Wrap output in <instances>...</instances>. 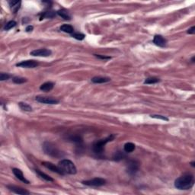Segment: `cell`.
I'll return each mask as SVG.
<instances>
[{
  "instance_id": "1",
  "label": "cell",
  "mask_w": 195,
  "mask_h": 195,
  "mask_svg": "<svg viewBox=\"0 0 195 195\" xmlns=\"http://www.w3.org/2000/svg\"><path fill=\"white\" fill-rule=\"evenodd\" d=\"M194 183V176L191 174H184L175 180V186L179 190H188L191 188Z\"/></svg>"
},
{
  "instance_id": "2",
  "label": "cell",
  "mask_w": 195,
  "mask_h": 195,
  "mask_svg": "<svg viewBox=\"0 0 195 195\" xmlns=\"http://www.w3.org/2000/svg\"><path fill=\"white\" fill-rule=\"evenodd\" d=\"M58 167L62 172V175H75L77 172L76 168L73 162L69 159H63L58 164Z\"/></svg>"
},
{
  "instance_id": "3",
  "label": "cell",
  "mask_w": 195,
  "mask_h": 195,
  "mask_svg": "<svg viewBox=\"0 0 195 195\" xmlns=\"http://www.w3.org/2000/svg\"><path fill=\"white\" fill-rule=\"evenodd\" d=\"M43 150L46 154L52 157L59 158L63 156V152L52 143L45 142L43 145Z\"/></svg>"
},
{
  "instance_id": "4",
  "label": "cell",
  "mask_w": 195,
  "mask_h": 195,
  "mask_svg": "<svg viewBox=\"0 0 195 195\" xmlns=\"http://www.w3.org/2000/svg\"><path fill=\"white\" fill-rule=\"evenodd\" d=\"M114 139V135L111 134V136H108L107 138L104 140H101L99 141H97L93 144V151L96 154H102L104 151V146L106 145L108 142H111Z\"/></svg>"
},
{
  "instance_id": "5",
  "label": "cell",
  "mask_w": 195,
  "mask_h": 195,
  "mask_svg": "<svg viewBox=\"0 0 195 195\" xmlns=\"http://www.w3.org/2000/svg\"><path fill=\"white\" fill-rule=\"evenodd\" d=\"M82 184L90 187H101L106 184V181L102 178H95L93 179L83 181Z\"/></svg>"
},
{
  "instance_id": "6",
  "label": "cell",
  "mask_w": 195,
  "mask_h": 195,
  "mask_svg": "<svg viewBox=\"0 0 195 195\" xmlns=\"http://www.w3.org/2000/svg\"><path fill=\"white\" fill-rule=\"evenodd\" d=\"M139 169V164L136 161L134 160H130L127 162V171L130 175H135Z\"/></svg>"
},
{
  "instance_id": "7",
  "label": "cell",
  "mask_w": 195,
  "mask_h": 195,
  "mask_svg": "<svg viewBox=\"0 0 195 195\" xmlns=\"http://www.w3.org/2000/svg\"><path fill=\"white\" fill-rule=\"evenodd\" d=\"M52 53L51 50H48V49H38V50H34L33 51L30 53V54L31 56H34V57H47L50 56Z\"/></svg>"
},
{
  "instance_id": "8",
  "label": "cell",
  "mask_w": 195,
  "mask_h": 195,
  "mask_svg": "<svg viewBox=\"0 0 195 195\" xmlns=\"http://www.w3.org/2000/svg\"><path fill=\"white\" fill-rule=\"evenodd\" d=\"M36 101L40 103L47 104H56L59 103V100L56 98L51 97H43V96H37Z\"/></svg>"
},
{
  "instance_id": "9",
  "label": "cell",
  "mask_w": 195,
  "mask_h": 195,
  "mask_svg": "<svg viewBox=\"0 0 195 195\" xmlns=\"http://www.w3.org/2000/svg\"><path fill=\"white\" fill-rule=\"evenodd\" d=\"M16 66L18 67H22V68H35L38 66V63L35 60H25V61H21V63L16 64Z\"/></svg>"
},
{
  "instance_id": "10",
  "label": "cell",
  "mask_w": 195,
  "mask_h": 195,
  "mask_svg": "<svg viewBox=\"0 0 195 195\" xmlns=\"http://www.w3.org/2000/svg\"><path fill=\"white\" fill-rule=\"evenodd\" d=\"M7 188L9 189V191H12L13 193L17 194H29L30 192L22 188H19V187L14 186V185H8Z\"/></svg>"
},
{
  "instance_id": "11",
  "label": "cell",
  "mask_w": 195,
  "mask_h": 195,
  "mask_svg": "<svg viewBox=\"0 0 195 195\" xmlns=\"http://www.w3.org/2000/svg\"><path fill=\"white\" fill-rule=\"evenodd\" d=\"M153 43L156 44L158 47H166V43H167V41L166 39H165L163 37L162 35H155L154 38H153Z\"/></svg>"
},
{
  "instance_id": "12",
  "label": "cell",
  "mask_w": 195,
  "mask_h": 195,
  "mask_svg": "<svg viewBox=\"0 0 195 195\" xmlns=\"http://www.w3.org/2000/svg\"><path fill=\"white\" fill-rule=\"evenodd\" d=\"M42 165L47 168H48L49 170L52 171L53 172H56L57 173V174H59V175H62L61 171H60V169L59 168L58 166H55L54 164L51 163V162H43V163H42Z\"/></svg>"
},
{
  "instance_id": "13",
  "label": "cell",
  "mask_w": 195,
  "mask_h": 195,
  "mask_svg": "<svg viewBox=\"0 0 195 195\" xmlns=\"http://www.w3.org/2000/svg\"><path fill=\"white\" fill-rule=\"evenodd\" d=\"M12 172H13L14 175H15V177L17 178L18 180H20L21 182H24L25 184H29L30 183L29 181L25 178V177L24 176V175H23V172L20 170V169H18V168H13V169H12Z\"/></svg>"
},
{
  "instance_id": "14",
  "label": "cell",
  "mask_w": 195,
  "mask_h": 195,
  "mask_svg": "<svg viewBox=\"0 0 195 195\" xmlns=\"http://www.w3.org/2000/svg\"><path fill=\"white\" fill-rule=\"evenodd\" d=\"M9 4L11 11L15 13L20 9L21 2V1H10V2H9Z\"/></svg>"
},
{
  "instance_id": "15",
  "label": "cell",
  "mask_w": 195,
  "mask_h": 195,
  "mask_svg": "<svg viewBox=\"0 0 195 195\" xmlns=\"http://www.w3.org/2000/svg\"><path fill=\"white\" fill-rule=\"evenodd\" d=\"M111 81V79L107 77H102V76H95L91 79V82L94 83H97V84H100V83H105V82H108Z\"/></svg>"
},
{
  "instance_id": "16",
  "label": "cell",
  "mask_w": 195,
  "mask_h": 195,
  "mask_svg": "<svg viewBox=\"0 0 195 195\" xmlns=\"http://www.w3.org/2000/svg\"><path fill=\"white\" fill-rule=\"evenodd\" d=\"M54 84L51 82H47L41 85L40 89L43 91H50L53 89Z\"/></svg>"
},
{
  "instance_id": "17",
  "label": "cell",
  "mask_w": 195,
  "mask_h": 195,
  "mask_svg": "<svg viewBox=\"0 0 195 195\" xmlns=\"http://www.w3.org/2000/svg\"><path fill=\"white\" fill-rule=\"evenodd\" d=\"M57 14L59 16H60L62 18H63L64 20H70L71 19L70 15H69L68 11H66L65 9H61V10L57 11Z\"/></svg>"
},
{
  "instance_id": "18",
  "label": "cell",
  "mask_w": 195,
  "mask_h": 195,
  "mask_svg": "<svg viewBox=\"0 0 195 195\" xmlns=\"http://www.w3.org/2000/svg\"><path fill=\"white\" fill-rule=\"evenodd\" d=\"M60 31L67 33V34H73L74 33V28L73 26H71L69 25H63L60 27Z\"/></svg>"
},
{
  "instance_id": "19",
  "label": "cell",
  "mask_w": 195,
  "mask_h": 195,
  "mask_svg": "<svg viewBox=\"0 0 195 195\" xmlns=\"http://www.w3.org/2000/svg\"><path fill=\"white\" fill-rule=\"evenodd\" d=\"M35 172H36L37 174L39 175V177H41L42 179L45 180V181H47V182H53V179L52 178L50 177L49 175H46L45 173L42 172L41 171L38 170V169H36Z\"/></svg>"
},
{
  "instance_id": "20",
  "label": "cell",
  "mask_w": 195,
  "mask_h": 195,
  "mask_svg": "<svg viewBox=\"0 0 195 195\" xmlns=\"http://www.w3.org/2000/svg\"><path fill=\"white\" fill-rule=\"evenodd\" d=\"M55 16H56V13H55L54 11H45V12H43V13L42 14V15L41 16V18H40V20H42L43 18H53V17H55Z\"/></svg>"
},
{
  "instance_id": "21",
  "label": "cell",
  "mask_w": 195,
  "mask_h": 195,
  "mask_svg": "<svg viewBox=\"0 0 195 195\" xmlns=\"http://www.w3.org/2000/svg\"><path fill=\"white\" fill-rule=\"evenodd\" d=\"M125 157H126V156H125V154L124 153V152L118 151V152H115V154H114V156L113 159L114 161L119 162V161H120V160H122V159H124Z\"/></svg>"
},
{
  "instance_id": "22",
  "label": "cell",
  "mask_w": 195,
  "mask_h": 195,
  "mask_svg": "<svg viewBox=\"0 0 195 195\" xmlns=\"http://www.w3.org/2000/svg\"><path fill=\"white\" fill-rule=\"evenodd\" d=\"M135 145L133 143H127L124 145V151L126 152H132L135 150Z\"/></svg>"
},
{
  "instance_id": "23",
  "label": "cell",
  "mask_w": 195,
  "mask_h": 195,
  "mask_svg": "<svg viewBox=\"0 0 195 195\" xmlns=\"http://www.w3.org/2000/svg\"><path fill=\"white\" fill-rule=\"evenodd\" d=\"M18 105L21 108V110L25 111H31L32 108L30 106L29 104H27V103H24V102H19L18 103Z\"/></svg>"
},
{
  "instance_id": "24",
  "label": "cell",
  "mask_w": 195,
  "mask_h": 195,
  "mask_svg": "<svg viewBox=\"0 0 195 195\" xmlns=\"http://www.w3.org/2000/svg\"><path fill=\"white\" fill-rule=\"evenodd\" d=\"M12 81H13L14 83H15V84H22V83H25V82H27V79L15 76V77H13Z\"/></svg>"
},
{
  "instance_id": "25",
  "label": "cell",
  "mask_w": 195,
  "mask_h": 195,
  "mask_svg": "<svg viewBox=\"0 0 195 195\" xmlns=\"http://www.w3.org/2000/svg\"><path fill=\"white\" fill-rule=\"evenodd\" d=\"M159 82V79H157L156 77H150L146 79V80L144 81V83L145 84H155V83H157V82Z\"/></svg>"
},
{
  "instance_id": "26",
  "label": "cell",
  "mask_w": 195,
  "mask_h": 195,
  "mask_svg": "<svg viewBox=\"0 0 195 195\" xmlns=\"http://www.w3.org/2000/svg\"><path fill=\"white\" fill-rule=\"evenodd\" d=\"M15 26H16L15 21H9L8 23H6V25H5L4 29L5 30V31H9V30L11 29V28H13L14 27H15Z\"/></svg>"
},
{
  "instance_id": "27",
  "label": "cell",
  "mask_w": 195,
  "mask_h": 195,
  "mask_svg": "<svg viewBox=\"0 0 195 195\" xmlns=\"http://www.w3.org/2000/svg\"><path fill=\"white\" fill-rule=\"evenodd\" d=\"M72 37L76 39V40L82 41L85 38V34H81V33H73L72 34Z\"/></svg>"
},
{
  "instance_id": "28",
  "label": "cell",
  "mask_w": 195,
  "mask_h": 195,
  "mask_svg": "<svg viewBox=\"0 0 195 195\" xmlns=\"http://www.w3.org/2000/svg\"><path fill=\"white\" fill-rule=\"evenodd\" d=\"M69 140H70L71 141H73V142H75V143H82V138H81V137H79V136H71L70 138H69Z\"/></svg>"
},
{
  "instance_id": "29",
  "label": "cell",
  "mask_w": 195,
  "mask_h": 195,
  "mask_svg": "<svg viewBox=\"0 0 195 195\" xmlns=\"http://www.w3.org/2000/svg\"><path fill=\"white\" fill-rule=\"evenodd\" d=\"M10 78V75L8 73H2L0 74V80L1 81H5V80H8Z\"/></svg>"
},
{
  "instance_id": "30",
  "label": "cell",
  "mask_w": 195,
  "mask_h": 195,
  "mask_svg": "<svg viewBox=\"0 0 195 195\" xmlns=\"http://www.w3.org/2000/svg\"><path fill=\"white\" fill-rule=\"evenodd\" d=\"M150 117H151L152 118L160 119V120H166V121H168V118H167L166 117H165V116H162V115H155V114H153V115H150Z\"/></svg>"
},
{
  "instance_id": "31",
  "label": "cell",
  "mask_w": 195,
  "mask_h": 195,
  "mask_svg": "<svg viewBox=\"0 0 195 195\" xmlns=\"http://www.w3.org/2000/svg\"><path fill=\"white\" fill-rule=\"evenodd\" d=\"M95 56L97 58H98V59H111V57H106V56H102V55L95 54Z\"/></svg>"
},
{
  "instance_id": "32",
  "label": "cell",
  "mask_w": 195,
  "mask_h": 195,
  "mask_svg": "<svg viewBox=\"0 0 195 195\" xmlns=\"http://www.w3.org/2000/svg\"><path fill=\"white\" fill-rule=\"evenodd\" d=\"M187 33L189 34H194L195 33V27L194 26H193V27H191L190 29L188 30V31H187Z\"/></svg>"
},
{
  "instance_id": "33",
  "label": "cell",
  "mask_w": 195,
  "mask_h": 195,
  "mask_svg": "<svg viewBox=\"0 0 195 195\" xmlns=\"http://www.w3.org/2000/svg\"><path fill=\"white\" fill-rule=\"evenodd\" d=\"M33 29H34V27H33V26H31V25H28L27 27H26V29H25V31L27 32H30L31 31H33Z\"/></svg>"
}]
</instances>
